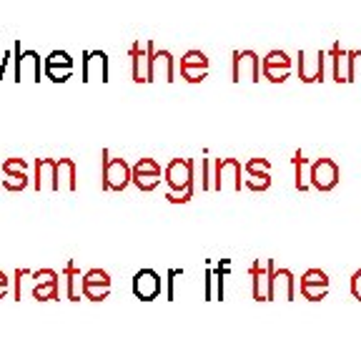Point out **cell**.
<instances>
[{"mask_svg": "<svg viewBox=\"0 0 361 339\" xmlns=\"http://www.w3.org/2000/svg\"><path fill=\"white\" fill-rule=\"evenodd\" d=\"M33 171L35 191H61L58 189V158H35Z\"/></svg>", "mask_w": 361, "mask_h": 339, "instance_id": "cell-18", "label": "cell"}, {"mask_svg": "<svg viewBox=\"0 0 361 339\" xmlns=\"http://www.w3.org/2000/svg\"><path fill=\"white\" fill-rule=\"evenodd\" d=\"M193 171H196V161L193 158H173L169 161V166L164 169V181L169 186V198L171 203H188L193 198Z\"/></svg>", "mask_w": 361, "mask_h": 339, "instance_id": "cell-1", "label": "cell"}, {"mask_svg": "<svg viewBox=\"0 0 361 339\" xmlns=\"http://www.w3.org/2000/svg\"><path fill=\"white\" fill-rule=\"evenodd\" d=\"M111 294V274L106 269H88L83 274V299L103 302Z\"/></svg>", "mask_w": 361, "mask_h": 339, "instance_id": "cell-17", "label": "cell"}, {"mask_svg": "<svg viewBox=\"0 0 361 339\" xmlns=\"http://www.w3.org/2000/svg\"><path fill=\"white\" fill-rule=\"evenodd\" d=\"M291 58L286 51H269L261 58V73L271 83H283L291 76Z\"/></svg>", "mask_w": 361, "mask_h": 339, "instance_id": "cell-13", "label": "cell"}, {"mask_svg": "<svg viewBox=\"0 0 361 339\" xmlns=\"http://www.w3.org/2000/svg\"><path fill=\"white\" fill-rule=\"evenodd\" d=\"M128 184H133L130 166L126 158H113L108 148L101 151V189L103 191H126Z\"/></svg>", "mask_w": 361, "mask_h": 339, "instance_id": "cell-2", "label": "cell"}, {"mask_svg": "<svg viewBox=\"0 0 361 339\" xmlns=\"http://www.w3.org/2000/svg\"><path fill=\"white\" fill-rule=\"evenodd\" d=\"M58 189L61 191H75V161L73 158H58Z\"/></svg>", "mask_w": 361, "mask_h": 339, "instance_id": "cell-25", "label": "cell"}, {"mask_svg": "<svg viewBox=\"0 0 361 339\" xmlns=\"http://www.w3.org/2000/svg\"><path fill=\"white\" fill-rule=\"evenodd\" d=\"M156 43L151 38L148 40H135L130 45V76L135 83H153V56H156Z\"/></svg>", "mask_w": 361, "mask_h": 339, "instance_id": "cell-3", "label": "cell"}, {"mask_svg": "<svg viewBox=\"0 0 361 339\" xmlns=\"http://www.w3.org/2000/svg\"><path fill=\"white\" fill-rule=\"evenodd\" d=\"M243 174H246V176L271 174V161H269V158H248L246 164H243Z\"/></svg>", "mask_w": 361, "mask_h": 339, "instance_id": "cell-28", "label": "cell"}, {"mask_svg": "<svg viewBox=\"0 0 361 339\" xmlns=\"http://www.w3.org/2000/svg\"><path fill=\"white\" fill-rule=\"evenodd\" d=\"M153 81H164V83L176 81V58L171 51H156V56H153Z\"/></svg>", "mask_w": 361, "mask_h": 339, "instance_id": "cell-22", "label": "cell"}, {"mask_svg": "<svg viewBox=\"0 0 361 339\" xmlns=\"http://www.w3.org/2000/svg\"><path fill=\"white\" fill-rule=\"evenodd\" d=\"M274 299L293 302L296 299V279L288 269L274 271Z\"/></svg>", "mask_w": 361, "mask_h": 339, "instance_id": "cell-23", "label": "cell"}, {"mask_svg": "<svg viewBox=\"0 0 361 339\" xmlns=\"http://www.w3.org/2000/svg\"><path fill=\"white\" fill-rule=\"evenodd\" d=\"M274 271H276L274 259H256L251 264L248 274H251V294L256 302H274Z\"/></svg>", "mask_w": 361, "mask_h": 339, "instance_id": "cell-4", "label": "cell"}, {"mask_svg": "<svg viewBox=\"0 0 361 339\" xmlns=\"http://www.w3.org/2000/svg\"><path fill=\"white\" fill-rule=\"evenodd\" d=\"M30 274H33V271H30V269H20V266H18L16 274H13V299H16V302L23 299V279L30 277Z\"/></svg>", "mask_w": 361, "mask_h": 339, "instance_id": "cell-32", "label": "cell"}, {"mask_svg": "<svg viewBox=\"0 0 361 339\" xmlns=\"http://www.w3.org/2000/svg\"><path fill=\"white\" fill-rule=\"evenodd\" d=\"M161 277H158L153 269H141L135 271L133 277V284H130V289H133V297L141 302H153L161 297Z\"/></svg>", "mask_w": 361, "mask_h": 339, "instance_id": "cell-19", "label": "cell"}, {"mask_svg": "<svg viewBox=\"0 0 361 339\" xmlns=\"http://www.w3.org/2000/svg\"><path fill=\"white\" fill-rule=\"evenodd\" d=\"M43 73L53 83H66L73 76V58L68 51H51L43 58Z\"/></svg>", "mask_w": 361, "mask_h": 339, "instance_id": "cell-15", "label": "cell"}, {"mask_svg": "<svg viewBox=\"0 0 361 339\" xmlns=\"http://www.w3.org/2000/svg\"><path fill=\"white\" fill-rule=\"evenodd\" d=\"M130 174H133V186L138 191H153L164 179V171H161L156 158H138L130 166Z\"/></svg>", "mask_w": 361, "mask_h": 339, "instance_id": "cell-9", "label": "cell"}, {"mask_svg": "<svg viewBox=\"0 0 361 339\" xmlns=\"http://www.w3.org/2000/svg\"><path fill=\"white\" fill-rule=\"evenodd\" d=\"M0 184H3V189H6V191L18 194V191H25L30 181H28V174L23 171V174H3Z\"/></svg>", "mask_w": 361, "mask_h": 339, "instance_id": "cell-27", "label": "cell"}, {"mask_svg": "<svg viewBox=\"0 0 361 339\" xmlns=\"http://www.w3.org/2000/svg\"><path fill=\"white\" fill-rule=\"evenodd\" d=\"M58 271L53 269H38L33 271V289H30V294H33L35 302H56L61 299V284H58Z\"/></svg>", "mask_w": 361, "mask_h": 339, "instance_id": "cell-14", "label": "cell"}, {"mask_svg": "<svg viewBox=\"0 0 361 339\" xmlns=\"http://www.w3.org/2000/svg\"><path fill=\"white\" fill-rule=\"evenodd\" d=\"M243 166L238 158H214V191H241Z\"/></svg>", "mask_w": 361, "mask_h": 339, "instance_id": "cell-5", "label": "cell"}, {"mask_svg": "<svg viewBox=\"0 0 361 339\" xmlns=\"http://www.w3.org/2000/svg\"><path fill=\"white\" fill-rule=\"evenodd\" d=\"M13 66H16V83L20 85V81L25 78V71H30V81L33 83H40V53L35 51H23L20 40L13 43Z\"/></svg>", "mask_w": 361, "mask_h": 339, "instance_id": "cell-12", "label": "cell"}, {"mask_svg": "<svg viewBox=\"0 0 361 339\" xmlns=\"http://www.w3.org/2000/svg\"><path fill=\"white\" fill-rule=\"evenodd\" d=\"M326 51H299L296 56V71H299L301 83H319L324 81V68H326Z\"/></svg>", "mask_w": 361, "mask_h": 339, "instance_id": "cell-8", "label": "cell"}, {"mask_svg": "<svg viewBox=\"0 0 361 339\" xmlns=\"http://www.w3.org/2000/svg\"><path fill=\"white\" fill-rule=\"evenodd\" d=\"M0 171L3 174H23V171H28V161L25 158H6L0 164Z\"/></svg>", "mask_w": 361, "mask_h": 339, "instance_id": "cell-31", "label": "cell"}, {"mask_svg": "<svg viewBox=\"0 0 361 339\" xmlns=\"http://www.w3.org/2000/svg\"><path fill=\"white\" fill-rule=\"evenodd\" d=\"M11 282L13 279H8V274L3 269H0V299H6L8 292H11Z\"/></svg>", "mask_w": 361, "mask_h": 339, "instance_id": "cell-35", "label": "cell"}, {"mask_svg": "<svg viewBox=\"0 0 361 339\" xmlns=\"http://www.w3.org/2000/svg\"><path fill=\"white\" fill-rule=\"evenodd\" d=\"M291 161H293V171H296V189H299V191H309V189H311V164H309V158H306L301 151H296Z\"/></svg>", "mask_w": 361, "mask_h": 339, "instance_id": "cell-26", "label": "cell"}, {"mask_svg": "<svg viewBox=\"0 0 361 339\" xmlns=\"http://www.w3.org/2000/svg\"><path fill=\"white\" fill-rule=\"evenodd\" d=\"M201 189L214 191V158H201Z\"/></svg>", "mask_w": 361, "mask_h": 339, "instance_id": "cell-29", "label": "cell"}, {"mask_svg": "<svg viewBox=\"0 0 361 339\" xmlns=\"http://www.w3.org/2000/svg\"><path fill=\"white\" fill-rule=\"evenodd\" d=\"M351 294H354V299H359L361 302V269H356L354 271V277H351Z\"/></svg>", "mask_w": 361, "mask_h": 339, "instance_id": "cell-34", "label": "cell"}, {"mask_svg": "<svg viewBox=\"0 0 361 339\" xmlns=\"http://www.w3.org/2000/svg\"><path fill=\"white\" fill-rule=\"evenodd\" d=\"M178 71H180V78L186 81V83H201L209 76L211 61L203 51H186L178 63Z\"/></svg>", "mask_w": 361, "mask_h": 339, "instance_id": "cell-10", "label": "cell"}, {"mask_svg": "<svg viewBox=\"0 0 361 339\" xmlns=\"http://www.w3.org/2000/svg\"><path fill=\"white\" fill-rule=\"evenodd\" d=\"M180 274H183L180 269H169V274H166V302H176V282Z\"/></svg>", "mask_w": 361, "mask_h": 339, "instance_id": "cell-33", "label": "cell"}, {"mask_svg": "<svg viewBox=\"0 0 361 339\" xmlns=\"http://www.w3.org/2000/svg\"><path fill=\"white\" fill-rule=\"evenodd\" d=\"M329 287H331V282H329V274L324 269H309L301 277V297L309 302H322L329 294Z\"/></svg>", "mask_w": 361, "mask_h": 339, "instance_id": "cell-20", "label": "cell"}, {"mask_svg": "<svg viewBox=\"0 0 361 339\" xmlns=\"http://www.w3.org/2000/svg\"><path fill=\"white\" fill-rule=\"evenodd\" d=\"M63 277H66V297L68 302H80L83 299V274L80 269L73 264V261H68L66 269H63Z\"/></svg>", "mask_w": 361, "mask_h": 339, "instance_id": "cell-24", "label": "cell"}, {"mask_svg": "<svg viewBox=\"0 0 361 339\" xmlns=\"http://www.w3.org/2000/svg\"><path fill=\"white\" fill-rule=\"evenodd\" d=\"M361 58V51H349L341 48V43H334L329 51V61H331V76L336 83H354L356 78V61Z\"/></svg>", "mask_w": 361, "mask_h": 339, "instance_id": "cell-6", "label": "cell"}, {"mask_svg": "<svg viewBox=\"0 0 361 339\" xmlns=\"http://www.w3.org/2000/svg\"><path fill=\"white\" fill-rule=\"evenodd\" d=\"M228 269V261H221L219 269L206 271V287H203V299L206 302H224V274Z\"/></svg>", "mask_w": 361, "mask_h": 339, "instance_id": "cell-21", "label": "cell"}, {"mask_svg": "<svg viewBox=\"0 0 361 339\" xmlns=\"http://www.w3.org/2000/svg\"><path fill=\"white\" fill-rule=\"evenodd\" d=\"M243 186L251 189V191H269V186H271V174L246 176V179H243Z\"/></svg>", "mask_w": 361, "mask_h": 339, "instance_id": "cell-30", "label": "cell"}, {"mask_svg": "<svg viewBox=\"0 0 361 339\" xmlns=\"http://www.w3.org/2000/svg\"><path fill=\"white\" fill-rule=\"evenodd\" d=\"M231 81L241 83V81H251L259 83L261 81V58L254 51H233L231 53Z\"/></svg>", "mask_w": 361, "mask_h": 339, "instance_id": "cell-7", "label": "cell"}, {"mask_svg": "<svg viewBox=\"0 0 361 339\" xmlns=\"http://www.w3.org/2000/svg\"><path fill=\"white\" fill-rule=\"evenodd\" d=\"M338 179H341V171H338V164L334 158H316L311 164V186L316 191H331V189H336Z\"/></svg>", "mask_w": 361, "mask_h": 339, "instance_id": "cell-11", "label": "cell"}, {"mask_svg": "<svg viewBox=\"0 0 361 339\" xmlns=\"http://www.w3.org/2000/svg\"><path fill=\"white\" fill-rule=\"evenodd\" d=\"M80 76H83V83H90V81H101V83H108V56L103 51H83V61H80Z\"/></svg>", "mask_w": 361, "mask_h": 339, "instance_id": "cell-16", "label": "cell"}]
</instances>
